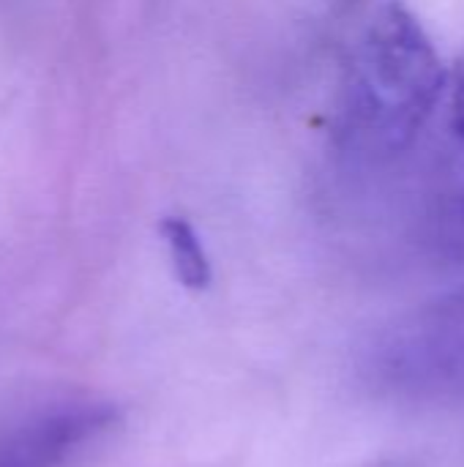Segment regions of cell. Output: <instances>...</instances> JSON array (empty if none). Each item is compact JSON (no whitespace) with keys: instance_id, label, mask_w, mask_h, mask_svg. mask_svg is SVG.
Listing matches in <instances>:
<instances>
[{"instance_id":"obj_5","label":"cell","mask_w":464,"mask_h":467,"mask_svg":"<svg viewBox=\"0 0 464 467\" xmlns=\"http://www.w3.org/2000/svg\"><path fill=\"white\" fill-rule=\"evenodd\" d=\"M451 123L457 137L464 145V55L457 60V71H454V99H451Z\"/></svg>"},{"instance_id":"obj_4","label":"cell","mask_w":464,"mask_h":467,"mask_svg":"<svg viewBox=\"0 0 464 467\" xmlns=\"http://www.w3.org/2000/svg\"><path fill=\"white\" fill-rule=\"evenodd\" d=\"M159 233L170 252L175 279L186 290H194V293L205 290L213 279V268H211L208 252H205L197 230L191 227V222H186L183 216H164L159 224Z\"/></svg>"},{"instance_id":"obj_3","label":"cell","mask_w":464,"mask_h":467,"mask_svg":"<svg viewBox=\"0 0 464 467\" xmlns=\"http://www.w3.org/2000/svg\"><path fill=\"white\" fill-rule=\"evenodd\" d=\"M115 421V408L71 402L38 413L0 438V467H60Z\"/></svg>"},{"instance_id":"obj_1","label":"cell","mask_w":464,"mask_h":467,"mask_svg":"<svg viewBox=\"0 0 464 467\" xmlns=\"http://www.w3.org/2000/svg\"><path fill=\"white\" fill-rule=\"evenodd\" d=\"M440 55L399 0L377 8L350 55L342 99V140L372 159L402 153L413 145L443 93Z\"/></svg>"},{"instance_id":"obj_2","label":"cell","mask_w":464,"mask_h":467,"mask_svg":"<svg viewBox=\"0 0 464 467\" xmlns=\"http://www.w3.org/2000/svg\"><path fill=\"white\" fill-rule=\"evenodd\" d=\"M369 367L394 394L464 397V287L394 328L372 350Z\"/></svg>"}]
</instances>
